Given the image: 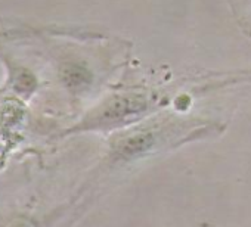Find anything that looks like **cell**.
Segmentation results:
<instances>
[{
	"instance_id": "3",
	"label": "cell",
	"mask_w": 251,
	"mask_h": 227,
	"mask_svg": "<svg viewBox=\"0 0 251 227\" xmlns=\"http://www.w3.org/2000/svg\"><path fill=\"white\" fill-rule=\"evenodd\" d=\"M90 75L87 74V71L84 68H80L77 65H73L70 67L67 71H65V80L70 86H74V87H78V86H83L89 81Z\"/></svg>"
},
{
	"instance_id": "1",
	"label": "cell",
	"mask_w": 251,
	"mask_h": 227,
	"mask_svg": "<svg viewBox=\"0 0 251 227\" xmlns=\"http://www.w3.org/2000/svg\"><path fill=\"white\" fill-rule=\"evenodd\" d=\"M145 108H147V100L142 96H138V94L118 96L106 102L96 112V118H93L90 123L102 124V126L111 124L123 118H127L130 115H136V114L142 112Z\"/></svg>"
},
{
	"instance_id": "2",
	"label": "cell",
	"mask_w": 251,
	"mask_h": 227,
	"mask_svg": "<svg viewBox=\"0 0 251 227\" xmlns=\"http://www.w3.org/2000/svg\"><path fill=\"white\" fill-rule=\"evenodd\" d=\"M154 145V137L148 133H141L130 136L129 139H126L121 146H120V155L123 158H133L145 151H148Z\"/></svg>"
},
{
	"instance_id": "4",
	"label": "cell",
	"mask_w": 251,
	"mask_h": 227,
	"mask_svg": "<svg viewBox=\"0 0 251 227\" xmlns=\"http://www.w3.org/2000/svg\"><path fill=\"white\" fill-rule=\"evenodd\" d=\"M9 227H34V224L31 221H28V220L21 218V220H15Z\"/></svg>"
}]
</instances>
